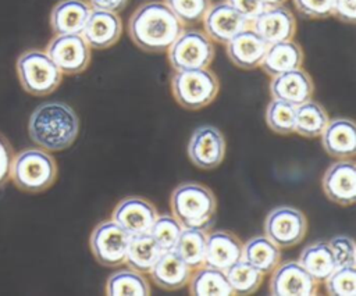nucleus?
<instances>
[{"label": "nucleus", "mask_w": 356, "mask_h": 296, "mask_svg": "<svg viewBox=\"0 0 356 296\" xmlns=\"http://www.w3.org/2000/svg\"><path fill=\"white\" fill-rule=\"evenodd\" d=\"M182 31V22L164 1L140 4L128 22L129 38L147 53L167 51Z\"/></svg>", "instance_id": "nucleus-1"}, {"label": "nucleus", "mask_w": 356, "mask_h": 296, "mask_svg": "<svg viewBox=\"0 0 356 296\" xmlns=\"http://www.w3.org/2000/svg\"><path fill=\"white\" fill-rule=\"evenodd\" d=\"M78 132V115L63 101L43 103L38 106L29 117V138L46 151L68 149L75 142Z\"/></svg>", "instance_id": "nucleus-2"}, {"label": "nucleus", "mask_w": 356, "mask_h": 296, "mask_svg": "<svg viewBox=\"0 0 356 296\" xmlns=\"http://www.w3.org/2000/svg\"><path fill=\"white\" fill-rule=\"evenodd\" d=\"M172 215L184 228L206 231L216 218L217 202L214 193L204 185L185 182L178 185L170 199Z\"/></svg>", "instance_id": "nucleus-3"}, {"label": "nucleus", "mask_w": 356, "mask_h": 296, "mask_svg": "<svg viewBox=\"0 0 356 296\" xmlns=\"http://www.w3.org/2000/svg\"><path fill=\"white\" fill-rule=\"evenodd\" d=\"M56 178V160L43 149H24L13 157L10 179L19 190L43 192L54 183Z\"/></svg>", "instance_id": "nucleus-4"}, {"label": "nucleus", "mask_w": 356, "mask_h": 296, "mask_svg": "<svg viewBox=\"0 0 356 296\" xmlns=\"http://www.w3.org/2000/svg\"><path fill=\"white\" fill-rule=\"evenodd\" d=\"M17 75L25 92L33 96L53 93L61 83L63 74L46 51L31 49L17 58Z\"/></svg>", "instance_id": "nucleus-5"}, {"label": "nucleus", "mask_w": 356, "mask_h": 296, "mask_svg": "<svg viewBox=\"0 0 356 296\" xmlns=\"http://www.w3.org/2000/svg\"><path fill=\"white\" fill-rule=\"evenodd\" d=\"M220 82L209 68L175 71L171 78V90L175 101L186 110H200L217 96Z\"/></svg>", "instance_id": "nucleus-6"}, {"label": "nucleus", "mask_w": 356, "mask_h": 296, "mask_svg": "<svg viewBox=\"0 0 356 296\" xmlns=\"http://www.w3.org/2000/svg\"><path fill=\"white\" fill-rule=\"evenodd\" d=\"M168 61L175 71L207 68L214 58L213 40L200 31H182L170 46Z\"/></svg>", "instance_id": "nucleus-7"}, {"label": "nucleus", "mask_w": 356, "mask_h": 296, "mask_svg": "<svg viewBox=\"0 0 356 296\" xmlns=\"http://www.w3.org/2000/svg\"><path fill=\"white\" fill-rule=\"evenodd\" d=\"M131 235L115 221H103L95 227L90 235V250L102 265L117 267L125 263Z\"/></svg>", "instance_id": "nucleus-8"}, {"label": "nucleus", "mask_w": 356, "mask_h": 296, "mask_svg": "<svg viewBox=\"0 0 356 296\" xmlns=\"http://www.w3.org/2000/svg\"><path fill=\"white\" fill-rule=\"evenodd\" d=\"M307 231L305 214L289 206L273 208L264 220V235L278 247H291L302 242Z\"/></svg>", "instance_id": "nucleus-9"}, {"label": "nucleus", "mask_w": 356, "mask_h": 296, "mask_svg": "<svg viewBox=\"0 0 356 296\" xmlns=\"http://www.w3.org/2000/svg\"><path fill=\"white\" fill-rule=\"evenodd\" d=\"M46 53L65 75L81 74L90 63V46L81 33L56 35L49 42Z\"/></svg>", "instance_id": "nucleus-10"}, {"label": "nucleus", "mask_w": 356, "mask_h": 296, "mask_svg": "<svg viewBox=\"0 0 356 296\" xmlns=\"http://www.w3.org/2000/svg\"><path fill=\"white\" fill-rule=\"evenodd\" d=\"M225 156V139L211 125H203L193 131L188 143L189 160L202 170L218 167Z\"/></svg>", "instance_id": "nucleus-11"}, {"label": "nucleus", "mask_w": 356, "mask_h": 296, "mask_svg": "<svg viewBox=\"0 0 356 296\" xmlns=\"http://www.w3.org/2000/svg\"><path fill=\"white\" fill-rule=\"evenodd\" d=\"M271 274L270 293L273 296L317 295L318 282L299 264V261L278 264Z\"/></svg>", "instance_id": "nucleus-12"}, {"label": "nucleus", "mask_w": 356, "mask_h": 296, "mask_svg": "<svg viewBox=\"0 0 356 296\" xmlns=\"http://www.w3.org/2000/svg\"><path fill=\"white\" fill-rule=\"evenodd\" d=\"M204 33L217 43H228L236 33L250 28V21L242 17L227 1L210 6L203 18Z\"/></svg>", "instance_id": "nucleus-13"}, {"label": "nucleus", "mask_w": 356, "mask_h": 296, "mask_svg": "<svg viewBox=\"0 0 356 296\" xmlns=\"http://www.w3.org/2000/svg\"><path fill=\"white\" fill-rule=\"evenodd\" d=\"M325 196L341 206L356 202V164L352 160H339L331 164L321 179Z\"/></svg>", "instance_id": "nucleus-14"}, {"label": "nucleus", "mask_w": 356, "mask_h": 296, "mask_svg": "<svg viewBox=\"0 0 356 296\" xmlns=\"http://www.w3.org/2000/svg\"><path fill=\"white\" fill-rule=\"evenodd\" d=\"M250 28L267 43L292 40L296 32L293 14L284 6L267 7L252 22Z\"/></svg>", "instance_id": "nucleus-15"}, {"label": "nucleus", "mask_w": 356, "mask_h": 296, "mask_svg": "<svg viewBox=\"0 0 356 296\" xmlns=\"http://www.w3.org/2000/svg\"><path fill=\"white\" fill-rule=\"evenodd\" d=\"M156 207L143 197L131 196L122 199L113 211V221L122 227L131 236L149 233L157 218Z\"/></svg>", "instance_id": "nucleus-16"}, {"label": "nucleus", "mask_w": 356, "mask_h": 296, "mask_svg": "<svg viewBox=\"0 0 356 296\" xmlns=\"http://www.w3.org/2000/svg\"><path fill=\"white\" fill-rule=\"evenodd\" d=\"M121 33L122 22L117 13L92 10L81 35L90 47L107 49L118 42Z\"/></svg>", "instance_id": "nucleus-17"}, {"label": "nucleus", "mask_w": 356, "mask_h": 296, "mask_svg": "<svg viewBox=\"0 0 356 296\" xmlns=\"http://www.w3.org/2000/svg\"><path fill=\"white\" fill-rule=\"evenodd\" d=\"M313 92V79L305 69H302V67L275 75L270 82V93L273 99L284 100L293 106L310 100Z\"/></svg>", "instance_id": "nucleus-18"}, {"label": "nucleus", "mask_w": 356, "mask_h": 296, "mask_svg": "<svg viewBox=\"0 0 356 296\" xmlns=\"http://www.w3.org/2000/svg\"><path fill=\"white\" fill-rule=\"evenodd\" d=\"M325 153L338 160L353 158L356 153V126L349 118L330 120L321 132Z\"/></svg>", "instance_id": "nucleus-19"}, {"label": "nucleus", "mask_w": 356, "mask_h": 296, "mask_svg": "<svg viewBox=\"0 0 356 296\" xmlns=\"http://www.w3.org/2000/svg\"><path fill=\"white\" fill-rule=\"evenodd\" d=\"M227 46V54L231 63L242 69L260 67L268 44L252 29H243L236 33Z\"/></svg>", "instance_id": "nucleus-20"}, {"label": "nucleus", "mask_w": 356, "mask_h": 296, "mask_svg": "<svg viewBox=\"0 0 356 296\" xmlns=\"http://www.w3.org/2000/svg\"><path fill=\"white\" fill-rule=\"evenodd\" d=\"M193 270L178 256L175 250L161 252L149 271L153 282L161 289L175 290L188 285Z\"/></svg>", "instance_id": "nucleus-21"}, {"label": "nucleus", "mask_w": 356, "mask_h": 296, "mask_svg": "<svg viewBox=\"0 0 356 296\" xmlns=\"http://www.w3.org/2000/svg\"><path fill=\"white\" fill-rule=\"evenodd\" d=\"M243 243L227 231H214L206 235V265L218 270H228L242 260Z\"/></svg>", "instance_id": "nucleus-22"}, {"label": "nucleus", "mask_w": 356, "mask_h": 296, "mask_svg": "<svg viewBox=\"0 0 356 296\" xmlns=\"http://www.w3.org/2000/svg\"><path fill=\"white\" fill-rule=\"evenodd\" d=\"M92 8L85 0H60L50 13V26L56 35L82 33Z\"/></svg>", "instance_id": "nucleus-23"}, {"label": "nucleus", "mask_w": 356, "mask_h": 296, "mask_svg": "<svg viewBox=\"0 0 356 296\" xmlns=\"http://www.w3.org/2000/svg\"><path fill=\"white\" fill-rule=\"evenodd\" d=\"M303 64V50L293 40H284L268 44L261 60V69L271 78L282 72L300 68Z\"/></svg>", "instance_id": "nucleus-24"}, {"label": "nucleus", "mask_w": 356, "mask_h": 296, "mask_svg": "<svg viewBox=\"0 0 356 296\" xmlns=\"http://www.w3.org/2000/svg\"><path fill=\"white\" fill-rule=\"evenodd\" d=\"M242 260L253 265L263 275H268L280 264L281 250L266 235L250 238L242 247Z\"/></svg>", "instance_id": "nucleus-25"}, {"label": "nucleus", "mask_w": 356, "mask_h": 296, "mask_svg": "<svg viewBox=\"0 0 356 296\" xmlns=\"http://www.w3.org/2000/svg\"><path fill=\"white\" fill-rule=\"evenodd\" d=\"M189 279V293L193 296H232L234 290L227 279L225 271L203 265L193 270Z\"/></svg>", "instance_id": "nucleus-26"}, {"label": "nucleus", "mask_w": 356, "mask_h": 296, "mask_svg": "<svg viewBox=\"0 0 356 296\" xmlns=\"http://www.w3.org/2000/svg\"><path fill=\"white\" fill-rule=\"evenodd\" d=\"M299 264L317 282H324L337 268L332 250L327 242H317L306 246L299 256Z\"/></svg>", "instance_id": "nucleus-27"}, {"label": "nucleus", "mask_w": 356, "mask_h": 296, "mask_svg": "<svg viewBox=\"0 0 356 296\" xmlns=\"http://www.w3.org/2000/svg\"><path fill=\"white\" fill-rule=\"evenodd\" d=\"M160 254L161 249L150 233L132 235L129 238L125 263L135 271L149 272Z\"/></svg>", "instance_id": "nucleus-28"}, {"label": "nucleus", "mask_w": 356, "mask_h": 296, "mask_svg": "<svg viewBox=\"0 0 356 296\" xmlns=\"http://www.w3.org/2000/svg\"><path fill=\"white\" fill-rule=\"evenodd\" d=\"M206 235L199 228H182L179 233L174 250L192 270L206 265Z\"/></svg>", "instance_id": "nucleus-29"}, {"label": "nucleus", "mask_w": 356, "mask_h": 296, "mask_svg": "<svg viewBox=\"0 0 356 296\" xmlns=\"http://www.w3.org/2000/svg\"><path fill=\"white\" fill-rule=\"evenodd\" d=\"M330 118L325 108L312 99L296 106L295 132L303 138H317L324 131Z\"/></svg>", "instance_id": "nucleus-30"}, {"label": "nucleus", "mask_w": 356, "mask_h": 296, "mask_svg": "<svg viewBox=\"0 0 356 296\" xmlns=\"http://www.w3.org/2000/svg\"><path fill=\"white\" fill-rule=\"evenodd\" d=\"M108 296H147L150 286L147 279L135 270H120L111 274L106 283Z\"/></svg>", "instance_id": "nucleus-31"}, {"label": "nucleus", "mask_w": 356, "mask_h": 296, "mask_svg": "<svg viewBox=\"0 0 356 296\" xmlns=\"http://www.w3.org/2000/svg\"><path fill=\"white\" fill-rule=\"evenodd\" d=\"M227 279L234 290V295H252L263 282V274L245 260H239L225 270Z\"/></svg>", "instance_id": "nucleus-32"}, {"label": "nucleus", "mask_w": 356, "mask_h": 296, "mask_svg": "<svg viewBox=\"0 0 356 296\" xmlns=\"http://www.w3.org/2000/svg\"><path fill=\"white\" fill-rule=\"evenodd\" d=\"M295 113L296 106L273 99L266 108V124L267 126L280 135H289L295 132Z\"/></svg>", "instance_id": "nucleus-33"}, {"label": "nucleus", "mask_w": 356, "mask_h": 296, "mask_svg": "<svg viewBox=\"0 0 356 296\" xmlns=\"http://www.w3.org/2000/svg\"><path fill=\"white\" fill-rule=\"evenodd\" d=\"M182 228L184 227L178 222V220L174 215L163 214V215H157L149 233L160 246L161 252H165V250L175 249V245Z\"/></svg>", "instance_id": "nucleus-34"}, {"label": "nucleus", "mask_w": 356, "mask_h": 296, "mask_svg": "<svg viewBox=\"0 0 356 296\" xmlns=\"http://www.w3.org/2000/svg\"><path fill=\"white\" fill-rule=\"evenodd\" d=\"M164 3L182 25H193L203 21L211 6V0H164Z\"/></svg>", "instance_id": "nucleus-35"}, {"label": "nucleus", "mask_w": 356, "mask_h": 296, "mask_svg": "<svg viewBox=\"0 0 356 296\" xmlns=\"http://www.w3.org/2000/svg\"><path fill=\"white\" fill-rule=\"evenodd\" d=\"M331 296L356 295V270L355 267H337L324 281Z\"/></svg>", "instance_id": "nucleus-36"}, {"label": "nucleus", "mask_w": 356, "mask_h": 296, "mask_svg": "<svg viewBox=\"0 0 356 296\" xmlns=\"http://www.w3.org/2000/svg\"><path fill=\"white\" fill-rule=\"evenodd\" d=\"M337 267H355L356 253H355V242L352 238L346 235H337L331 238L328 242Z\"/></svg>", "instance_id": "nucleus-37"}, {"label": "nucleus", "mask_w": 356, "mask_h": 296, "mask_svg": "<svg viewBox=\"0 0 356 296\" xmlns=\"http://www.w3.org/2000/svg\"><path fill=\"white\" fill-rule=\"evenodd\" d=\"M298 13L309 19H324L331 17L332 0H292Z\"/></svg>", "instance_id": "nucleus-38"}, {"label": "nucleus", "mask_w": 356, "mask_h": 296, "mask_svg": "<svg viewBox=\"0 0 356 296\" xmlns=\"http://www.w3.org/2000/svg\"><path fill=\"white\" fill-rule=\"evenodd\" d=\"M14 157L13 147L6 136L0 133V190L10 181V168Z\"/></svg>", "instance_id": "nucleus-39"}, {"label": "nucleus", "mask_w": 356, "mask_h": 296, "mask_svg": "<svg viewBox=\"0 0 356 296\" xmlns=\"http://www.w3.org/2000/svg\"><path fill=\"white\" fill-rule=\"evenodd\" d=\"M225 1L250 22L267 8V6L261 0H225Z\"/></svg>", "instance_id": "nucleus-40"}, {"label": "nucleus", "mask_w": 356, "mask_h": 296, "mask_svg": "<svg viewBox=\"0 0 356 296\" xmlns=\"http://www.w3.org/2000/svg\"><path fill=\"white\" fill-rule=\"evenodd\" d=\"M345 24H355L356 21V0H332V13Z\"/></svg>", "instance_id": "nucleus-41"}, {"label": "nucleus", "mask_w": 356, "mask_h": 296, "mask_svg": "<svg viewBox=\"0 0 356 296\" xmlns=\"http://www.w3.org/2000/svg\"><path fill=\"white\" fill-rule=\"evenodd\" d=\"M86 3L90 6L92 10L120 13L127 7L128 0H88Z\"/></svg>", "instance_id": "nucleus-42"}, {"label": "nucleus", "mask_w": 356, "mask_h": 296, "mask_svg": "<svg viewBox=\"0 0 356 296\" xmlns=\"http://www.w3.org/2000/svg\"><path fill=\"white\" fill-rule=\"evenodd\" d=\"M267 7H273V6H282L286 0H261Z\"/></svg>", "instance_id": "nucleus-43"}]
</instances>
